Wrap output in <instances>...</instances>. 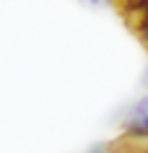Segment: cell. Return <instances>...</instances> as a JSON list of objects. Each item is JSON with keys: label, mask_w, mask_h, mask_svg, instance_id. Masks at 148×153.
I'll use <instances>...</instances> for the list:
<instances>
[{"label": "cell", "mask_w": 148, "mask_h": 153, "mask_svg": "<svg viewBox=\"0 0 148 153\" xmlns=\"http://www.w3.org/2000/svg\"><path fill=\"white\" fill-rule=\"evenodd\" d=\"M84 153H115V151H112V143H94Z\"/></svg>", "instance_id": "cell-4"}, {"label": "cell", "mask_w": 148, "mask_h": 153, "mask_svg": "<svg viewBox=\"0 0 148 153\" xmlns=\"http://www.w3.org/2000/svg\"><path fill=\"white\" fill-rule=\"evenodd\" d=\"M141 84H143V89L148 92V64H146V69H143V74H141Z\"/></svg>", "instance_id": "cell-5"}, {"label": "cell", "mask_w": 148, "mask_h": 153, "mask_svg": "<svg viewBox=\"0 0 148 153\" xmlns=\"http://www.w3.org/2000/svg\"><path fill=\"white\" fill-rule=\"evenodd\" d=\"M123 133L148 140V92H143L123 115Z\"/></svg>", "instance_id": "cell-1"}, {"label": "cell", "mask_w": 148, "mask_h": 153, "mask_svg": "<svg viewBox=\"0 0 148 153\" xmlns=\"http://www.w3.org/2000/svg\"><path fill=\"white\" fill-rule=\"evenodd\" d=\"M84 8H110V5H115L118 8V0H79Z\"/></svg>", "instance_id": "cell-3"}, {"label": "cell", "mask_w": 148, "mask_h": 153, "mask_svg": "<svg viewBox=\"0 0 148 153\" xmlns=\"http://www.w3.org/2000/svg\"><path fill=\"white\" fill-rule=\"evenodd\" d=\"M133 31H135V36H138V41H141V46L148 51V8H146V13H143V16L133 23Z\"/></svg>", "instance_id": "cell-2"}]
</instances>
